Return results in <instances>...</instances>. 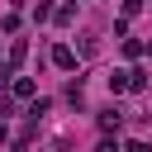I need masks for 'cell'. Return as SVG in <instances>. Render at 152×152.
<instances>
[{
    "label": "cell",
    "instance_id": "6da1fadb",
    "mask_svg": "<svg viewBox=\"0 0 152 152\" xmlns=\"http://www.w3.org/2000/svg\"><path fill=\"white\" fill-rule=\"evenodd\" d=\"M52 62H57V66H76V52L62 43V48H52Z\"/></svg>",
    "mask_w": 152,
    "mask_h": 152
},
{
    "label": "cell",
    "instance_id": "7a4b0ae2",
    "mask_svg": "<svg viewBox=\"0 0 152 152\" xmlns=\"http://www.w3.org/2000/svg\"><path fill=\"white\" fill-rule=\"evenodd\" d=\"M119 124H124V109H104L100 114V128H119Z\"/></svg>",
    "mask_w": 152,
    "mask_h": 152
},
{
    "label": "cell",
    "instance_id": "3957f363",
    "mask_svg": "<svg viewBox=\"0 0 152 152\" xmlns=\"http://www.w3.org/2000/svg\"><path fill=\"white\" fill-rule=\"evenodd\" d=\"M109 90H114V95L128 90V71H114V76H109Z\"/></svg>",
    "mask_w": 152,
    "mask_h": 152
},
{
    "label": "cell",
    "instance_id": "277c9868",
    "mask_svg": "<svg viewBox=\"0 0 152 152\" xmlns=\"http://www.w3.org/2000/svg\"><path fill=\"white\" fill-rule=\"evenodd\" d=\"M14 95H19V100H28V95H33V81H28V76H19V81H14Z\"/></svg>",
    "mask_w": 152,
    "mask_h": 152
},
{
    "label": "cell",
    "instance_id": "5b68a950",
    "mask_svg": "<svg viewBox=\"0 0 152 152\" xmlns=\"http://www.w3.org/2000/svg\"><path fill=\"white\" fill-rule=\"evenodd\" d=\"M33 19H38V24H43V19H52V5H48V0H38V5H33Z\"/></svg>",
    "mask_w": 152,
    "mask_h": 152
},
{
    "label": "cell",
    "instance_id": "8992f818",
    "mask_svg": "<svg viewBox=\"0 0 152 152\" xmlns=\"http://www.w3.org/2000/svg\"><path fill=\"white\" fill-rule=\"evenodd\" d=\"M128 152H152V147H147L142 138H133V142H128Z\"/></svg>",
    "mask_w": 152,
    "mask_h": 152
},
{
    "label": "cell",
    "instance_id": "52a82bcc",
    "mask_svg": "<svg viewBox=\"0 0 152 152\" xmlns=\"http://www.w3.org/2000/svg\"><path fill=\"white\" fill-rule=\"evenodd\" d=\"M10 76H14V71H10V66H5V62H0V86H5V81H10Z\"/></svg>",
    "mask_w": 152,
    "mask_h": 152
}]
</instances>
